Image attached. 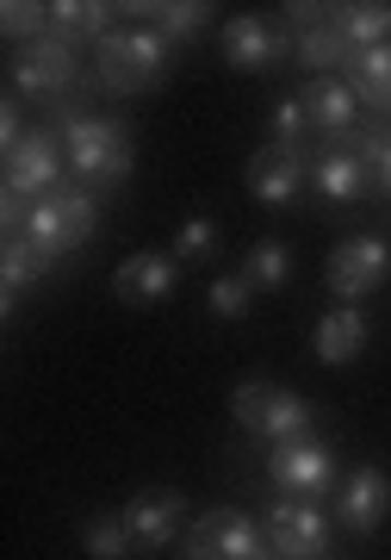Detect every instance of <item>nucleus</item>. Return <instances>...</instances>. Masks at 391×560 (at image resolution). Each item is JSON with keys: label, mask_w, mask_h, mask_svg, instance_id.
Listing matches in <instances>:
<instances>
[{"label": "nucleus", "mask_w": 391, "mask_h": 560, "mask_svg": "<svg viewBox=\"0 0 391 560\" xmlns=\"http://www.w3.org/2000/svg\"><path fill=\"white\" fill-rule=\"evenodd\" d=\"M168 50H175V44L162 38L156 25L106 32V38L94 44V88H99V94H118V101L150 94V88L168 75Z\"/></svg>", "instance_id": "nucleus-1"}, {"label": "nucleus", "mask_w": 391, "mask_h": 560, "mask_svg": "<svg viewBox=\"0 0 391 560\" xmlns=\"http://www.w3.org/2000/svg\"><path fill=\"white\" fill-rule=\"evenodd\" d=\"M62 143H69V175H81L87 194H112L131 175V131L118 119H87L69 113L62 119Z\"/></svg>", "instance_id": "nucleus-2"}, {"label": "nucleus", "mask_w": 391, "mask_h": 560, "mask_svg": "<svg viewBox=\"0 0 391 560\" xmlns=\"http://www.w3.org/2000/svg\"><path fill=\"white\" fill-rule=\"evenodd\" d=\"M94 224H99L94 194H87V187H57V194H44L38 206H25L20 237L38 243L44 256L57 261V256H69V249H81V243L94 237Z\"/></svg>", "instance_id": "nucleus-3"}, {"label": "nucleus", "mask_w": 391, "mask_h": 560, "mask_svg": "<svg viewBox=\"0 0 391 560\" xmlns=\"http://www.w3.org/2000/svg\"><path fill=\"white\" fill-rule=\"evenodd\" d=\"M62 175H69V143H62V125H38L32 138L7 156V200L38 206L44 194H57Z\"/></svg>", "instance_id": "nucleus-4"}, {"label": "nucleus", "mask_w": 391, "mask_h": 560, "mask_svg": "<svg viewBox=\"0 0 391 560\" xmlns=\"http://www.w3.org/2000/svg\"><path fill=\"white\" fill-rule=\"evenodd\" d=\"M75 88H81V50L57 32L25 44L13 57V94H25V101H69Z\"/></svg>", "instance_id": "nucleus-5"}, {"label": "nucleus", "mask_w": 391, "mask_h": 560, "mask_svg": "<svg viewBox=\"0 0 391 560\" xmlns=\"http://www.w3.org/2000/svg\"><path fill=\"white\" fill-rule=\"evenodd\" d=\"M323 280H330V293L342 305H360L367 293H379L391 280V243L386 237H348L335 243L330 268H323Z\"/></svg>", "instance_id": "nucleus-6"}, {"label": "nucleus", "mask_w": 391, "mask_h": 560, "mask_svg": "<svg viewBox=\"0 0 391 560\" xmlns=\"http://www.w3.org/2000/svg\"><path fill=\"white\" fill-rule=\"evenodd\" d=\"M268 529H254L242 511H205L187 529V560H268Z\"/></svg>", "instance_id": "nucleus-7"}, {"label": "nucleus", "mask_w": 391, "mask_h": 560, "mask_svg": "<svg viewBox=\"0 0 391 560\" xmlns=\"http://www.w3.org/2000/svg\"><path fill=\"white\" fill-rule=\"evenodd\" d=\"M268 480H274L286 499H317V492L335 480V448L330 442H317V436L274 442V455H268Z\"/></svg>", "instance_id": "nucleus-8"}, {"label": "nucleus", "mask_w": 391, "mask_h": 560, "mask_svg": "<svg viewBox=\"0 0 391 560\" xmlns=\"http://www.w3.org/2000/svg\"><path fill=\"white\" fill-rule=\"evenodd\" d=\"M268 548L286 560H317L330 548V517L317 499H280L268 511Z\"/></svg>", "instance_id": "nucleus-9"}, {"label": "nucleus", "mask_w": 391, "mask_h": 560, "mask_svg": "<svg viewBox=\"0 0 391 560\" xmlns=\"http://www.w3.org/2000/svg\"><path fill=\"white\" fill-rule=\"evenodd\" d=\"M311 156L317 150H293V143H261L249 156V194L261 206H293L298 187L311 180Z\"/></svg>", "instance_id": "nucleus-10"}, {"label": "nucleus", "mask_w": 391, "mask_h": 560, "mask_svg": "<svg viewBox=\"0 0 391 560\" xmlns=\"http://www.w3.org/2000/svg\"><path fill=\"white\" fill-rule=\"evenodd\" d=\"M180 268H187V261H175V249H138L131 261H118L112 293L125 305H162V300H175Z\"/></svg>", "instance_id": "nucleus-11"}, {"label": "nucleus", "mask_w": 391, "mask_h": 560, "mask_svg": "<svg viewBox=\"0 0 391 560\" xmlns=\"http://www.w3.org/2000/svg\"><path fill=\"white\" fill-rule=\"evenodd\" d=\"M286 50H298V44L286 38V32H280L274 20L236 13V20L224 25V57H230V69H242V75H261V69L286 62Z\"/></svg>", "instance_id": "nucleus-12"}, {"label": "nucleus", "mask_w": 391, "mask_h": 560, "mask_svg": "<svg viewBox=\"0 0 391 560\" xmlns=\"http://www.w3.org/2000/svg\"><path fill=\"white\" fill-rule=\"evenodd\" d=\"M118 517H125V529H131L138 548H168V541L180 536V523H187V499L168 492V486H150V492H138Z\"/></svg>", "instance_id": "nucleus-13"}, {"label": "nucleus", "mask_w": 391, "mask_h": 560, "mask_svg": "<svg viewBox=\"0 0 391 560\" xmlns=\"http://www.w3.org/2000/svg\"><path fill=\"white\" fill-rule=\"evenodd\" d=\"M386 517H391V480H386V467H354L348 486H342V499H335V523H342V529H354V536H372Z\"/></svg>", "instance_id": "nucleus-14"}, {"label": "nucleus", "mask_w": 391, "mask_h": 560, "mask_svg": "<svg viewBox=\"0 0 391 560\" xmlns=\"http://www.w3.org/2000/svg\"><path fill=\"white\" fill-rule=\"evenodd\" d=\"M311 187L330 206H348V200L367 194V162L354 156L348 143H330V150H317L311 156Z\"/></svg>", "instance_id": "nucleus-15"}, {"label": "nucleus", "mask_w": 391, "mask_h": 560, "mask_svg": "<svg viewBox=\"0 0 391 560\" xmlns=\"http://www.w3.org/2000/svg\"><path fill=\"white\" fill-rule=\"evenodd\" d=\"M298 101H305V113H311V125L317 131H330L335 143L342 138H354V88L342 75H317L311 88H305V94H298Z\"/></svg>", "instance_id": "nucleus-16"}, {"label": "nucleus", "mask_w": 391, "mask_h": 560, "mask_svg": "<svg viewBox=\"0 0 391 560\" xmlns=\"http://www.w3.org/2000/svg\"><path fill=\"white\" fill-rule=\"evenodd\" d=\"M317 361L323 368H348V361H360V349H367V318H360V305H335V312H323V324H317Z\"/></svg>", "instance_id": "nucleus-17"}, {"label": "nucleus", "mask_w": 391, "mask_h": 560, "mask_svg": "<svg viewBox=\"0 0 391 560\" xmlns=\"http://www.w3.org/2000/svg\"><path fill=\"white\" fill-rule=\"evenodd\" d=\"M354 101L372 106V113H391V44H372V50H354L348 57V75Z\"/></svg>", "instance_id": "nucleus-18"}, {"label": "nucleus", "mask_w": 391, "mask_h": 560, "mask_svg": "<svg viewBox=\"0 0 391 560\" xmlns=\"http://www.w3.org/2000/svg\"><path fill=\"white\" fill-rule=\"evenodd\" d=\"M50 32L69 38V44L106 38V32H112V7H99V0H57V7H50Z\"/></svg>", "instance_id": "nucleus-19"}, {"label": "nucleus", "mask_w": 391, "mask_h": 560, "mask_svg": "<svg viewBox=\"0 0 391 560\" xmlns=\"http://www.w3.org/2000/svg\"><path fill=\"white\" fill-rule=\"evenodd\" d=\"M335 32L348 38V50H372V44L391 38V7L379 0H360V7H335Z\"/></svg>", "instance_id": "nucleus-20"}, {"label": "nucleus", "mask_w": 391, "mask_h": 560, "mask_svg": "<svg viewBox=\"0 0 391 560\" xmlns=\"http://www.w3.org/2000/svg\"><path fill=\"white\" fill-rule=\"evenodd\" d=\"M131 13H143V25H156L162 38H199L205 25H212V7L205 0H175V7H131Z\"/></svg>", "instance_id": "nucleus-21"}, {"label": "nucleus", "mask_w": 391, "mask_h": 560, "mask_svg": "<svg viewBox=\"0 0 391 560\" xmlns=\"http://www.w3.org/2000/svg\"><path fill=\"white\" fill-rule=\"evenodd\" d=\"M354 50H348V38L335 32V13L323 25H311V32H298V62L305 69H317V75H330L335 62H348Z\"/></svg>", "instance_id": "nucleus-22"}, {"label": "nucleus", "mask_w": 391, "mask_h": 560, "mask_svg": "<svg viewBox=\"0 0 391 560\" xmlns=\"http://www.w3.org/2000/svg\"><path fill=\"white\" fill-rule=\"evenodd\" d=\"M57 268V261L44 256L38 243H25V237H7V256H0V280H7V305H13V293H20L25 280H44Z\"/></svg>", "instance_id": "nucleus-23"}, {"label": "nucleus", "mask_w": 391, "mask_h": 560, "mask_svg": "<svg viewBox=\"0 0 391 560\" xmlns=\"http://www.w3.org/2000/svg\"><path fill=\"white\" fill-rule=\"evenodd\" d=\"M242 275H249L254 287H268V293H280V287L293 280V249H286L280 237H261V243L249 249V261H242Z\"/></svg>", "instance_id": "nucleus-24"}, {"label": "nucleus", "mask_w": 391, "mask_h": 560, "mask_svg": "<svg viewBox=\"0 0 391 560\" xmlns=\"http://www.w3.org/2000/svg\"><path fill=\"white\" fill-rule=\"evenodd\" d=\"M274 393H280L274 381H242V386H236V393H230L236 430H249V436H268V411H274Z\"/></svg>", "instance_id": "nucleus-25"}, {"label": "nucleus", "mask_w": 391, "mask_h": 560, "mask_svg": "<svg viewBox=\"0 0 391 560\" xmlns=\"http://www.w3.org/2000/svg\"><path fill=\"white\" fill-rule=\"evenodd\" d=\"M293 436H311V399L280 386L274 393V411H268V442H293Z\"/></svg>", "instance_id": "nucleus-26"}, {"label": "nucleus", "mask_w": 391, "mask_h": 560, "mask_svg": "<svg viewBox=\"0 0 391 560\" xmlns=\"http://www.w3.org/2000/svg\"><path fill=\"white\" fill-rule=\"evenodd\" d=\"M81 548H87V560H125L138 541H131L125 517H87L81 523Z\"/></svg>", "instance_id": "nucleus-27"}, {"label": "nucleus", "mask_w": 391, "mask_h": 560, "mask_svg": "<svg viewBox=\"0 0 391 560\" xmlns=\"http://www.w3.org/2000/svg\"><path fill=\"white\" fill-rule=\"evenodd\" d=\"M0 32H7V38L20 44H38V38H50V7H32V0H7V7H0Z\"/></svg>", "instance_id": "nucleus-28"}, {"label": "nucleus", "mask_w": 391, "mask_h": 560, "mask_svg": "<svg viewBox=\"0 0 391 560\" xmlns=\"http://www.w3.org/2000/svg\"><path fill=\"white\" fill-rule=\"evenodd\" d=\"M249 305H254V280H249V275H224V280H212V312H217L224 324L249 318Z\"/></svg>", "instance_id": "nucleus-29"}, {"label": "nucleus", "mask_w": 391, "mask_h": 560, "mask_svg": "<svg viewBox=\"0 0 391 560\" xmlns=\"http://www.w3.org/2000/svg\"><path fill=\"white\" fill-rule=\"evenodd\" d=\"M212 256H217V224L212 219H187L175 231V261L193 268V261H212Z\"/></svg>", "instance_id": "nucleus-30"}, {"label": "nucleus", "mask_w": 391, "mask_h": 560, "mask_svg": "<svg viewBox=\"0 0 391 560\" xmlns=\"http://www.w3.org/2000/svg\"><path fill=\"white\" fill-rule=\"evenodd\" d=\"M354 156H360L372 175L391 187V125H367V131H354Z\"/></svg>", "instance_id": "nucleus-31"}, {"label": "nucleus", "mask_w": 391, "mask_h": 560, "mask_svg": "<svg viewBox=\"0 0 391 560\" xmlns=\"http://www.w3.org/2000/svg\"><path fill=\"white\" fill-rule=\"evenodd\" d=\"M305 131H311V113H305V101H280V106H274V143H293V150H305Z\"/></svg>", "instance_id": "nucleus-32"}]
</instances>
